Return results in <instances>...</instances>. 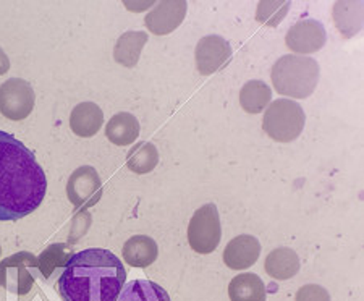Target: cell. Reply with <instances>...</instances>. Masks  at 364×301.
<instances>
[{
	"instance_id": "obj_1",
	"label": "cell",
	"mask_w": 364,
	"mask_h": 301,
	"mask_svg": "<svg viewBox=\"0 0 364 301\" xmlns=\"http://www.w3.org/2000/svg\"><path fill=\"white\" fill-rule=\"evenodd\" d=\"M47 191L36 157L14 134L0 132V222H16L36 211Z\"/></svg>"
},
{
	"instance_id": "obj_2",
	"label": "cell",
	"mask_w": 364,
	"mask_h": 301,
	"mask_svg": "<svg viewBox=\"0 0 364 301\" xmlns=\"http://www.w3.org/2000/svg\"><path fill=\"white\" fill-rule=\"evenodd\" d=\"M127 270L112 251L90 248L75 253L58 279L63 301H117Z\"/></svg>"
},
{
	"instance_id": "obj_3",
	"label": "cell",
	"mask_w": 364,
	"mask_h": 301,
	"mask_svg": "<svg viewBox=\"0 0 364 301\" xmlns=\"http://www.w3.org/2000/svg\"><path fill=\"white\" fill-rule=\"evenodd\" d=\"M274 90L285 97L306 99L319 81V63L308 56H282L272 65Z\"/></svg>"
},
{
	"instance_id": "obj_4",
	"label": "cell",
	"mask_w": 364,
	"mask_h": 301,
	"mask_svg": "<svg viewBox=\"0 0 364 301\" xmlns=\"http://www.w3.org/2000/svg\"><path fill=\"white\" fill-rule=\"evenodd\" d=\"M306 115L301 105L291 99H277L267 105L262 130L277 143H291L303 133Z\"/></svg>"
},
{
	"instance_id": "obj_5",
	"label": "cell",
	"mask_w": 364,
	"mask_h": 301,
	"mask_svg": "<svg viewBox=\"0 0 364 301\" xmlns=\"http://www.w3.org/2000/svg\"><path fill=\"white\" fill-rule=\"evenodd\" d=\"M222 240V226L217 206L209 203L195 211L188 226V243L199 255H210Z\"/></svg>"
},
{
	"instance_id": "obj_6",
	"label": "cell",
	"mask_w": 364,
	"mask_h": 301,
	"mask_svg": "<svg viewBox=\"0 0 364 301\" xmlns=\"http://www.w3.org/2000/svg\"><path fill=\"white\" fill-rule=\"evenodd\" d=\"M38 274V258L33 253H16L0 263V288L23 297L31 292Z\"/></svg>"
},
{
	"instance_id": "obj_7",
	"label": "cell",
	"mask_w": 364,
	"mask_h": 301,
	"mask_svg": "<svg viewBox=\"0 0 364 301\" xmlns=\"http://www.w3.org/2000/svg\"><path fill=\"white\" fill-rule=\"evenodd\" d=\"M36 102L33 86L23 78H10L0 86V114L5 119L20 122L31 114Z\"/></svg>"
},
{
	"instance_id": "obj_8",
	"label": "cell",
	"mask_w": 364,
	"mask_h": 301,
	"mask_svg": "<svg viewBox=\"0 0 364 301\" xmlns=\"http://www.w3.org/2000/svg\"><path fill=\"white\" fill-rule=\"evenodd\" d=\"M67 196L78 211H86L97 204L102 198V181L97 170L91 165L76 169L68 179Z\"/></svg>"
},
{
	"instance_id": "obj_9",
	"label": "cell",
	"mask_w": 364,
	"mask_h": 301,
	"mask_svg": "<svg viewBox=\"0 0 364 301\" xmlns=\"http://www.w3.org/2000/svg\"><path fill=\"white\" fill-rule=\"evenodd\" d=\"M232 46L227 39L217 34L204 36L196 46L195 58L199 73L209 76L225 68L232 60Z\"/></svg>"
},
{
	"instance_id": "obj_10",
	"label": "cell",
	"mask_w": 364,
	"mask_h": 301,
	"mask_svg": "<svg viewBox=\"0 0 364 301\" xmlns=\"http://www.w3.org/2000/svg\"><path fill=\"white\" fill-rule=\"evenodd\" d=\"M326 28L318 20H301L293 25L285 36L289 49L298 56H308L321 51L326 46Z\"/></svg>"
},
{
	"instance_id": "obj_11",
	"label": "cell",
	"mask_w": 364,
	"mask_h": 301,
	"mask_svg": "<svg viewBox=\"0 0 364 301\" xmlns=\"http://www.w3.org/2000/svg\"><path fill=\"white\" fill-rule=\"evenodd\" d=\"M188 5L183 0H173V2H159L146 15V26L151 33L157 36H166L177 29L183 23L186 16Z\"/></svg>"
},
{
	"instance_id": "obj_12",
	"label": "cell",
	"mask_w": 364,
	"mask_h": 301,
	"mask_svg": "<svg viewBox=\"0 0 364 301\" xmlns=\"http://www.w3.org/2000/svg\"><path fill=\"white\" fill-rule=\"evenodd\" d=\"M261 255L259 240L252 235H238L228 241L224 250V263L233 270H245L255 265Z\"/></svg>"
},
{
	"instance_id": "obj_13",
	"label": "cell",
	"mask_w": 364,
	"mask_h": 301,
	"mask_svg": "<svg viewBox=\"0 0 364 301\" xmlns=\"http://www.w3.org/2000/svg\"><path fill=\"white\" fill-rule=\"evenodd\" d=\"M104 125V112L94 102H81L70 115V128L81 138H91Z\"/></svg>"
},
{
	"instance_id": "obj_14",
	"label": "cell",
	"mask_w": 364,
	"mask_h": 301,
	"mask_svg": "<svg viewBox=\"0 0 364 301\" xmlns=\"http://www.w3.org/2000/svg\"><path fill=\"white\" fill-rule=\"evenodd\" d=\"M123 259L132 268H149L151 264L156 263L157 256H159V246H157L156 240L146 235H134L130 240L125 241L122 250Z\"/></svg>"
},
{
	"instance_id": "obj_15",
	"label": "cell",
	"mask_w": 364,
	"mask_h": 301,
	"mask_svg": "<svg viewBox=\"0 0 364 301\" xmlns=\"http://www.w3.org/2000/svg\"><path fill=\"white\" fill-rule=\"evenodd\" d=\"M299 268V258L295 250L291 248H275L269 253L264 263V269L266 273L275 280H290L298 274Z\"/></svg>"
},
{
	"instance_id": "obj_16",
	"label": "cell",
	"mask_w": 364,
	"mask_h": 301,
	"mask_svg": "<svg viewBox=\"0 0 364 301\" xmlns=\"http://www.w3.org/2000/svg\"><path fill=\"white\" fill-rule=\"evenodd\" d=\"M232 301H266V283L255 273H243L228 283Z\"/></svg>"
},
{
	"instance_id": "obj_17",
	"label": "cell",
	"mask_w": 364,
	"mask_h": 301,
	"mask_svg": "<svg viewBox=\"0 0 364 301\" xmlns=\"http://www.w3.org/2000/svg\"><path fill=\"white\" fill-rule=\"evenodd\" d=\"M105 137L117 146H130L139 137V122L130 112H120L109 120Z\"/></svg>"
},
{
	"instance_id": "obj_18",
	"label": "cell",
	"mask_w": 364,
	"mask_h": 301,
	"mask_svg": "<svg viewBox=\"0 0 364 301\" xmlns=\"http://www.w3.org/2000/svg\"><path fill=\"white\" fill-rule=\"evenodd\" d=\"M148 33L144 31H127L117 39L114 47V58L117 63L127 68H133L138 63L141 51L148 43Z\"/></svg>"
},
{
	"instance_id": "obj_19",
	"label": "cell",
	"mask_w": 364,
	"mask_h": 301,
	"mask_svg": "<svg viewBox=\"0 0 364 301\" xmlns=\"http://www.w3.org/2000/svg\"><path fill=\"white\" fill-rule=\"evenodd\" d=\"M117 301H172L167 290L159 283L136 279L125 283Z\"/></svg>"
},
{
	"instance_id": "obj_20",
	"label": "cell",
	"mask_w": 364,
	"mask_h": 301,
	"mask_svg": "<svg viewBox=\"0 0 364 301\" xmlns=\"http://www.w3.org/2000/svg\"><path fill=\"white\" fill-rule=\"evenodd\" d=\"M272 100V90L267 83L261 80H251L240 91V105L248 114H261L267 109Z\"/></svg>"
},
{
	"instance_id": "obj_21",
	"label": "cell",
	"mask_w": 364,
	"mask_h": 301,
	"mask_svg": "<svg viewBox=\"0 0 364 301\" xmlns=\"http://www.w3.org/2000/svg\"><path fill=\"white\" fill-rule=\"evenodd\" d=\"M159 164V151L149 141H141L134 144L127 154V165L132 172L144 175L152 172Z\"/></svg>"
},
{
	"instance_id": "obj_22",
	"label": "cell",
	"mask_w": 364,
	"mask_h": 301,
	"mask_svg": "<svg viewBox=\"0 0 364 301\" xmlns=\"http://www.w3.org/2000/svg\"><path fill=\"white\" fill-rule=\"evenodd\" d=\"M333 21L345 38L355 36L363 23L361 2H337L333 7Z\"/></svg>"
},
{
	"instance_id": "obj_23",
	"label": "cell",
	"mask_w": 364,
	"mask_h": 301,
	"mask_svg": "<svg viewBox=\"0 0 364 301\" xmlns=\"http://www.w3.org/2000/svg\"><path fill=\"white\" fill-rule=\"evenodd\" d=\"M75 255L72 248L65 243H54L47 246L38 258L39 273L44 275V279H50L57 270L63 269L70 261V258Z\"/></svg>"
},
{
	"instance_id": "obj_24",
	"label": "cell",
	"mask_w": 364,
	"mask_h": 301,
	"mask_svg": "<svg viewBox=\"0 0 364 301\" xmlns=\"http://www.w3.org/2000/svg\"><path fill=\"white\" fill-rule=\"evenodd\" d=\"M290 9V2H259L256 20L266 26H277Z\"/></svg>"
},
{
	"instance_id": "obj_25",
	"label": "cell",
	"mask_w": 364,
	"mask_h": 301,
	"mask_svg": "<svg viewBox=\"0 0 364 301\" xmlns=\"http://www.w3.org/2000/svg\"><path fill=\"white\" fill-rule=\"evenodd\" d=\"M296 301H331V295L318 283H308L296 292Z\"/></svg>"
},
{
	"instance_id": "obj_26",
	"label": "cell",
	"mask_w": 364,
	"mask_h": 301,
	"mask_svg": "<svg viewBox=\"0 0 364 301\" xmlns=\"http://www.w3.org/2000/svg\"><path fill=\"white\" fill-rule=\"evenodd\" d=\"M10 70V60L7 54H5L2 47H0V75H5Z\"/></svg>"
},
{
	"instance_id": "obj_27",
	"label": "cell",
	"mask_w": 364,
	"mask_h": 301,
	"mask_svg": "<svg viewBox=\"0 0 364 301\" xmlns=\"http://www.w3.org/2000/svg\"><path fill=\"white\" fill-rule=\"evenodd\" d=\"M0 253H2V248H0Z\"/></svg>"
}]
</instances>
